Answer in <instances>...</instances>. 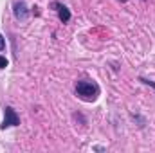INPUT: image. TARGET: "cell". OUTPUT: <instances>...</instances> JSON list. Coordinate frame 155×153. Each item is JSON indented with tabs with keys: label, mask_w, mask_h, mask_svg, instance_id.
Segmentation results:
<instances>
[{
	"label": "cell",
	"mask_w": 155,
	"mask_h": 153,
	"mask_svg": "<svg viewBox=\"0 0 155 153\" xmlns=\"http://www.w3.org/2000/svg\"><path fill=\"white\" fill-rule=\"evenodd\" d=\"M7 65H9V61H7V58H5V56H2V54H0V69H5V67H7Z\"/></svg>",
	"instance_id": "6"
},
{
	"label": "cell",
	"mask_w": 155,
	"mask_h": 153,
	"mask_svg": "<svg viewBox=\"0 0 155 153\" xmlns=\"http://www.w3.org/2000/svg\"><path fill=\"white\" fill-rule=\"evenodd\" d=\"M51 7L58 13V18H60V22H61V24H67V22L71 20V16H72V15H71V9H69L65 4H61V2H52V4H51Z\"/></svg>",
	"instance_id": "4"
},
{
	"label": "cell",
	"mask_w": 155,
	"mask_h": 153,
	"mask_svg": "<svg viewBox=\"0 0 155 153\" xmlns=\"http://www.w3.org/2000/svg\"><path fill=\"white\" fill-rule=\"evenodd\" d=\"M121 2H123V4H124V2H126V0H121Z\"/></svg>",
	"instance_id": "8"
},
{
	"label": "cell",
	"mask_w": 155,
	"mask_h": 153,
	"mask_svg": "<svg viewBox=\"0 0 155 153\" xmlns=\"http://www.w3.org/2000/svg\"><path fill=\"white\" fill-rule=\"evenodd\" d=\"M5 50V38H4V34H0V52H4Z\"/></svg>",
	"instance_id": "7"
},
{
	"label": "cell",
	"mask_w": 155,
	"mask_h": 153,
	"mask_svg": "<svg viewBox=\"0 0 155 153\" xmlns=\"http://www.w3.org/2000/svg\"><path fill=\"white\" fill-rule=\"evenodd\" d=\"M13 15H15V18H16V20L25 22V20L29 18L31 11H29L27 4H25L24 0H16V2H15V5H13Z\"/></svg>",
	"instance_id": "3"
},
{
	"label": "cell",
	"mask_w": 155,
	"mask_h": 153,
	"mask_svg": "<svg viewBox=\"0 0 155 153\" xmlns=\"http://www.w3.org/2000/svg\"><path fill=\"white\" fill-rule=\"evenodd\" d=\"M74 92H76L78 97L81 101H85V103H94L99 97V86L94 81H88V79H79V81H76Z\"/></svg>",
	"instance_id": "1"
},
{
	"label": "cell",
	"mask_w": 155,
	"mask_h": 153,
	"mask_svg": "<svg viewBox=\"0 0 155 153\" xmlns=\"http://www.w3.org/2000/svg\"><path fill=\"white\" fill-rule=\"evenodd\" d=\"M20 124V117L18 114L15 112V108L13 106H5L4 108V121H2V124H0V130H7V128H13V126H18Z\"/></svg>",
	"instance_id": "2"
},
{
	"label": "cell",
	"mask_w": 155,
	"mask_h": 153,
	"mask_svg": "<svg viewBox=\"0 0 155 153\" xmlns=\"http://www.w3.org/2000/svg\"><path fill=\"white\" fill-rule=\"evenodd\" d=\"M139 81L143 83V85H146V86H150V88H153L155 90V81H152V79H146V77H139Z\"/></svg>",
	"instance_id": "5"
}]
</instances>
